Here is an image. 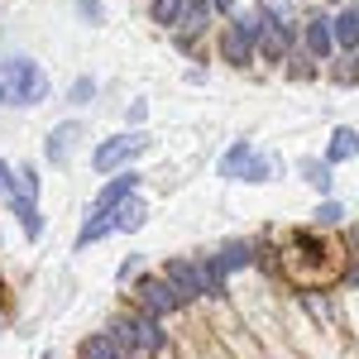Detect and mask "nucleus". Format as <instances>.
<instances>
[{
	"label": "nucleus",
	"mask_w": 359,
	"mask_h": 359,
	"mask_svg": "<svg viewBox=\"0 0 359 359\" xmlns=\"http://www.w3.org/2000/svg\"><path fill=\"white\" fill-rule=\"evenodd\" d=\"M273 172H278V158L273 154H249V163H245V172H240V182H273Z\"/></svg>",
	"instance_id": "20"
},
{
	"label": "nucleus",
	"mask_w": 359,
	"mask_h": 359,
	"mask_svg": "<svg viewBox=\"0 0 359 359\" xmlns=\"http://www.w3.org/2000/svg\"><path fill=\"white\" fill-rule=\"evenodd\" d=\"M144 120H149V106L135 101V106H130V125H144Z\"/></svg>",
	"instance_id": "27"
},
{
	"label": "nucleus",
	"mask_w": 359,
	"mask_h": 359,
	"mask_svg": "<svg viewBox=\"0 0 359 359\" xmlns=\"http://www.w3.org/2000/svg\"><path fill=\"white\" fill-rule=\"evenodd\" d=\"M77 139H82V120H62V125H53L48 139H43V158L62 168L72 154H77Z\"/></svg>",
	"instance_id": "8"
},
{
	"label": "nucleus",
	"mask_w": 359,
	"mask_h": 359,
	"mask_svg": "<svg viewBox=\"0 0 359 359\" xmlns=\"http://www.w3.org/2000/svg\"><path fill=\"white\" fill-rule=\"evenodd\" d=\"M0 196H10V163L0 158Z\"/></svg>",
	"instance_id": "28"
},
{
	"label": "nucleus",
	"mask_w": 359,
	"mask_h": 359,
	"mask_svg": "<svg viewBox=\"0 0 359 359\" xmlns=\"http://www.w3.org/2000/svg\"><path fill=\"white\" fill-rule=\"evenodd\" d=\"M163 278L172 283V292L182 297V306H196V302H201V269H196V259H168V264H163Z\"/></svg>",
	"instance_id": "7"
},
{
	"label": "nucleus",
	"mask_w": 359,
	"mask_h": 359,
	"mask_svg": "<svg viewBox=\"0 0 359 359\" xmlns=\"http://www.w3.org/2000/svg\"><path fill=\"white\" fill-rule=\"evenodd\" d=\"M139 154H149V135L144 130H125V135H111L96 144V154H91V168L101 172V177H111L115 168H130Z\"/></svg>",
	"instance_id": "3"
},
{
	"label": "nucleus",
	"mask_w": 359,
	"mask_h": 359,
	"mask_svg": "<svg viewBox=\"0 0 359 359\" xmlns=\"http://www.w3.org/2000/svg\"><path fill=\"white\" fill-rule=\"evenodd\" d=\"M283 72H287V82H311V77H316V57H306L302 48H292V53L283 57Z\"/></svg>",
	"instance_id": "22"
},
{
	"label": "nucleus",
	"mask_w": 359,
	"mask_h": 359,
	"mask_svg": "<svg viewBox=\"0 0 359 359\" xmlns=\"http://www.w3.org/2000/svg\"><path fill=\"white\" fill-rule=\"evenodd\" d=\"M206 5H211V15H216V20H225V15H230L240 0H206Z\"/></svg>",
	"instance_id": "26"
},
{
	"label": "nucleus",
	"mask_w": 359,
	"mask_h": 359,
	"mask_svg": "<svg viewBox=\"0 0 359 359\" xmlns=\"http://www.w3.org/2000/svg\"><path fill=\"white\" fill-rule=\"evenodd\" d=\"M331 172H335V168L321 163V158H302V182H306V187H316L321 196H331V187H335Z\"/></svg>",
	"instance_id": "19"
},
{
	"label": "nucleus",
	"mask_w": 359,
	"mask_h": 359,
	"mask_svg": "<svg viewBox=\"0 0 359 359\" xmlns=\"http://www.w3.org/2000/svg\"><path fill=\"white\" fill-rule=\"evenodd\" d=\"M196 269H201V297H206V302H225V297H230V273H225L211 254L196 259Z\"/></svg>",
	"instance_id": "11"
},
{
	"label": "nucleus",
	"mask_w": 359,
	"mask_h": 359,
	"mask_svg": "<svg viewBox=\"0 0 359 359\" xmlns=\"http://www.w3.org/2000/svg\"><path fill=\"white\" fill-rule=\"evenodd\" d=\"M10 201H15L20 230H25L29 240H43V211H39V201H29V196H10Z\"/></svg>",
	"instance_id": "18"
},
{
	"label": "nucleus",
	"mask_w": 359,
	"mask_h": 359,
	"mask_svg": "<svg viewBox=\"0 0 359 359\" xmlns=\"http://www.w3.org/2000/svg\"><path fill=\"white\" fill-rule=\"evenodd\" d=\"M106 335H111L115 345L125 350V355L135 359V355H163L168 350V331H163V321L158 316H149V311H115L111 316V326H106Z\"/></svg>",
	"instance_id": "2"
},
{
	"label": "nucleus",
	"mask_w": 359,
	"mask_h": 359,
	"mask_svg": "<svg viewBox=\"0 0 359 359\" xmlns=\"http://www.w3.org/2000/svg\"><path fill=\"white\" fill-rule=\"evenodd\" d=\"M96 91H101L96 77H77V82L67 86V101H72V106H91V101H96Z\"/></svg>",
	"instance_id": "24"
},
{
	"label": "nucleus",
	"mask_w": 359,
	"mask_h": 359,
	"mask_svg": "<svg viewBox=\"0 0 359 359\" xmlns=\"http://www.w3.org/2000/svg\"><path fill=\"white\" fill-rule=\"evenodd\" d=\"M106 235H115V211H101V206H91V211H86L82 235H77V249H91L96 240H106Z\"/></svg>",
	"instance_id": "13"
},
{
	"label": "nucleus",
	"mask_w": 359,
	"mask_h": 359,
	"mask_svg": "<svg viewBox=\"0 0 359 359\" xmlns=\"http://www.w3.org/2000/svg\"><path fill=\"white\" fill-rule=\"evenodd\" d=\"M311 216H316V225H321V230H340V225H350V211H345V201H335V196H326V201H321Z\"/></svg>",
	"instance_id": "21"
},
{
	"label": "nucleus",
	"mask_w": 359,
	"mask_h": 359,
	"mask_svg": "<svg viewBox=\"0 0 359 359\" xmlns=\"http://www.w3.org/2000/svg\"><path fill=\"white\" fill-rule=\"evenodd\" d=\"M135 306L139 311H149V316H158V321H168V316H177V311H187L182 306V297L172 292V283H168L163 273H144V278H135Z\"/></svg>",
	"instance_id": "4"
},
{
	"label": "nucleus",
	"mask_w": 359,
	"mask_h": 359,
	"mask_svg": "<svg viewBox=\"0 0 359 359\" xmlns=\"http://www.w3.org/2000/svg\"><path fill=\"white\" fill-rule=\"evenodd\" d=\"M139 177H144L139 168H120V172H115L111 182H106V187L96 192V201H91V206H101V211H111L115 201H125L130 192H139Z\"/></svg>",
	"instance_id": "9"
},
{
	"label": "nucleus",
	"mask_w": 359,
	"mask_h": 359,
	"mask_svg": "<svg viewBox=\"0 0 359 359\" xmlns=\"http://www.w3.org/2000/svg\"><path fill=\"white\" fill-rule=\"evenodd\" d=\"M254 240H225L221 249H216V254H211V259H216V264H221L225 273H240V269H254Z\"/></svg>",
	"instance_id": "12"
},
{
	"label": "nucleus",
	"mask_w": 359,
	"mask_h": 359,
	"mask_svg": "<svg viewBox=\"0 0 359 359\" xmlns=\"http://www.w3.org/2000/svg\"><path fill=\"white\" fill-rule=\"evenodd\" d=\"M177 20H182V0H149V25L177 29Z\"/></svg>",
	"instance_id": "23"
},
{
	"label": "nucleus",
	"mask_w": 359,
	"mask_h": 359,
	"mask_svg": "<svg viewBox=\"0 0 359 359\" xmlns=\"http://www.w3.org/2000/svg\"><path fill=\"white\" fill-rule=\"evenodd\" d=\"M216 53H221V62H225V67H235V72H254V62H259V57H254V43H249L230 20H225L221 34H216Z\"/></svg>",
	"instance_id": "6"
},
{
	"label": "nucleus",
	"mask_w": 359,
	"mask_h": 359,
	"mask_svg": "<svg viewBox=\"0 0 359 359\" xmlns=\"http://www.w3.org/2000/svg\"><path fill=\"white\" fill-rule=\"evenodd\" d=\"M39 192H43V177H39V168H34V163L10 168V196H29V201H39Z\"/></svg>",
	"instance_id": "15"
},
{
	"label": "nucleus",
	"mask_w": 359,
	"mask_h": 359,
	"mask_svg": "<svg viewBox=\"0 0 359 359\" xmlns=\"http://www.w3.org/2000/svg\"><path fill=\"white\" fill-rule=\"evenodd\" d=\"M77 15L86 25H101V0H77Z\"/></svg>",
	"instance_id": "25"
},
{
	"label": "nucleus",
	"mask_w": 359,
	"mask_h": 359,
	"mask_svg": "<svg viewBox=\"0 0 359 359\" xmlns=\"http://www.w3.org/2000/svg\"><path fill=\"white\" fill-rule=\"evenodd\" d=\"M355 125H335L331 130V144H326V158L321 163H331V168H340V163H350L355 158Z\"/></svg>",
	"instance_id": "14"
},
{
	"label": "nucleus",
	"mask_w": 359,
	"mask_h": 359,
	"mask_svg": "<svg viewBox=\"0 0 359 359\" xmlns=\"http://www.w3.org/2000/svg\"><path fill=\"white\" fill-rule=\"evenodd\" d=\"M326 29H331L335 53H355L359 48V10H355V0L331 5V10H326Z\"/></svg>",
	"instance_id": "5"
},
{
	"label": "nucleus",
	"mask_w": 359,
	"mask_h": 359,
	"mask_svg": "<svg viewBox=\"0 0 359 359\" xmlns=\"http://www.w3.org/2000/svg\"><path fill=\"white\" fill-rule=\"evenodd\" d=\"M77 359H130V355H125L106 331H96V335H86L82 345H77Z\"/></svg>",
	"instance_id": "17"
},
{
	"label": "nucleus",
	"mask_w": 359,
	"mask_h": 359,
	"mask_svg": "<svg viewBox=\"0 0 359 359\" xmlns=\"http://www.w3.org/2000/svg\"><path fill=\"white\" fill-rule=\"evenodd\" d=\"M111 211H115V230H125V235H135V230L149 225V201H144L139 192H130L125 201H115Z\"/></svg>",
	"instance_id": "10"
},
{
	"label": "nucleus",
	"mask_w": 359,
	"mask_h": 359,
	"mask_svg": "<svg viewBox=\"0 0 359 359\" xmlns=\"http://www.w3.org/2000/svg\"><path fill=\"white\" fill-rule=\"evenodd\" d=\"M249 154H254V144H249V139H235V144H230V149L221 154V163H216V168H221L225 182H240V172H245Z\"/></svg>",
	"instance_id": "16"
},
{
	"label": "nucleus",
	"mask_w": 359,
	"mask_h": 359,
	"mask_svg": "<svg viewBox=\"0 0 359 359\" xmlns=\"http://www.w3.org/2000/svg\"><path fill=\"white\" fill-rule=\"evenodd\" d=\"M53 96L48 72L34 62V57H0V106H15V111H34Z\"/></svg>",
	"instance_id": "1"
}]
</instances>
